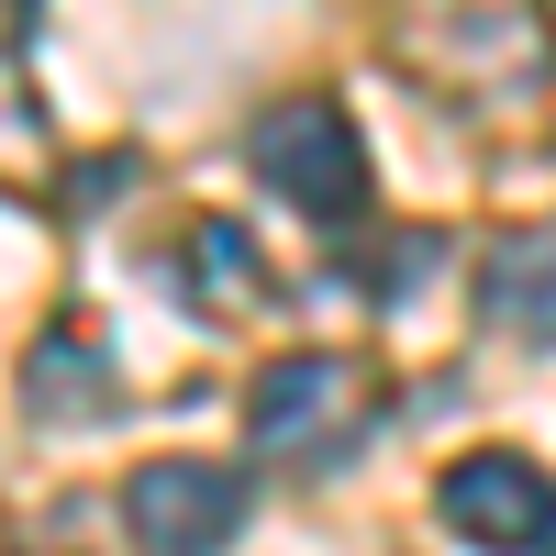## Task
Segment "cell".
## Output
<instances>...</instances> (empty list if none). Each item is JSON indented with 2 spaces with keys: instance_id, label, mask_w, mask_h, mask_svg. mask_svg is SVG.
<instances>
[{
  "instance_id": "6da1fadb",
  "label": "cell",
  "mask_w": 556,
  "mask_h": 556,
  "mask_svg": "<svg viewBox=\"0 0 556 556\" xmlns=\"http://www.w3.org/2000/svg\"><path fill=\"white\" fill-rule=\"evenodd\" d=\"M367 424H379V367H367V356H334V345L278 356L267 379H256V412H245L256 456H301V468H334Z\"/></svg>"
},
{
  "instance_id": "7a4b0ae2",
  "label": "cell",
  "mask_w": 556,
  "mask_h": 556,
  "mask_svg": "<svg viewBox=\"0 0 556 556\" xmlns=\"http://www.w3.org/2000/svg\"><path fill=\"white\" fill-rule=\"evenodd\" d=\"M245 156H256L267 190L290 201V212H312V223H356L367 212V146H356L345 101H278L245 134Z\"/></svg>"
},
{
  "instance_id": "3957f363",
  "label": "cell",
  "mask_w": 556,
  "mask_h": 556,
  "mask_svg": "<svg viewBox=\"0 0 556 556\" xmlns=\"http://www.w3.org/2000/svg\"><path fill=\"white\" fill-rule=\"evenodd\" d=\"M434 513L479 556H545L556 545V479L534 468V456L490 445V456H456V468L434 479Z\"/></svg>"
},
{
  "instance_id": "277c9868",
  "label": "cell",
  "mask_w": 556,
  "mask_h": 556,
  "mask_svg": "<svg viewBox=\"0 0 556 556\" xmlns=\"http://www.w3.org/2000/svg\"><path fill=\"white\" fill-rule=\"evenodd\" d=\"M123 523H134L146 556H223L235 523H245V479L212 468V456H156V468H134Z\"/></svg>"
},
{
  "instance_id": "5b68a950",
  "label": "cell",
  "mask_w": 556,
  "mask_h": 556,
  "mask_svg": "<svg viewBox=\"0 0 556 556\" xmlns=\"http://www.w3.org/2000/svg\"><path fill=\"white\" fill-rule=\"evenodd\" d=\"M479 312L523 345H556V223H523L479 256Z\"/></svg>"
},
{
  "instance_id": "8992f818",
  "label": "cell",
  "mask_w": 556,
  "mask_h": 556,
  "mask_svg": "<svg viewBox=\"0 0 556 556\" xmlns=\"http://www.w3.org/2000/svg\"><path fill=\"white\" fill-rule=\"evenodd\" d=\"M23 401L45 412V424H89V412H112V379H101V345H89L78 323H56V334L34 345V367H23Z\"/></svg>"
},
{
  "instance_id": "52a82bcc",
  "label": "cell",
  "mask_w": 556,
  "mask_h": 556,
  "mask_svg": "<svg viewBox=\"0 0 556 556\" xmlns=\"http://www.w3.org/2000/svg\"><path fill=\"white\" fill-rule=\"evenodd\" d=\"M190 290L212 312H256L267 301V267H256V235L245 223H190Z\"/></svg>"
},
{
  "instance_id": "ba28073f",
  "label": "cell",
  "mask_w": 556,
  "mask_h": 556,
  "mask_svg": "<svg viewBox=\"0 0 556 556\" xmlns=\"http://www.w3.org/2000/svg\"><path fill=\"white\" fill-rule=\"evenodd\" d=\"M123 178H134V156H89V167H78V190H67V212H101Z\"/></svg>"
}]
</instances>
